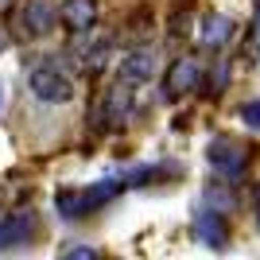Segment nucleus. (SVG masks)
Wrapping results in <instances>:
<instances>
[{"label": "nucleus", "instance_id": "1", "mask_svg": "<svg viewBox=\"0 0 260 260\" xmlns=\"http://www.w3.org/2000/svg\"><path fill=\"white\" fill-rule=\"evenodd\" d=\"M27 89H31L39 101H47V105H66V101L74 98V78L66 74L54 58H43V62L31 66V74H27Z\"/></svg>", "mask_w": 260, "mask_h": 260}, {"label": "nucleus", "instance_id": "2", "mask_svg": "<svg viewBox=\"0 0 260 260\" xmlns=\"http://www.w3.org/2000/svg\"><path fill=\"white\" fill-rule=\"evenodd\" d=\"M249 159H252V148L245 140H237V136H214L206 144V163L225 183H237L245 175V167H249Z\"/></svg>", "mask_w": 260, "mask_h": 260}, {"label": "nucleus", "instance_id": "3", "mask_svg": "<svg viewBox=\"0 0 260 260\" xmlns=\"http://www.w3.org/2000/svg\"><path fill=\"white\" fill-rule=\"evenodd\" d=\"M58 23V4L54 0H23L16 8V27H20V39H47Z\"/></svg>", "mask_w": 260, "mask_h": 260}, {"label": "nucleus", "instance_id": "4", "mask_svg": "<svg viewBox=\"0 0 260 260\" xmlns=\"http://www.w3.org/2000/svg\"><path fill=\"white\" fill-rule=\"evenodd\" d=\"M132 101H136V89H132V82L117 78V82L105 89L101 105H98V120L105 124V128H117V124H124V120H128V113H132Z\"/></svg>", "mask_w": 260, "mask_h": 260}, {"label": "nucleus", "instance_id": "5", "mask_svg": "<svg viewBox=\"0 0 260 260\" xmlns=\"http://www.w3.org/2000/svg\"><path fill=\"white\" fill-rule=\"evenodd\" d=\"M198 82H202V62H198L194 54H183V58H175L171 70L163 74V98L179 101L183 93L198 89Z\"/></svg>", "mask_w": 260, "mask_h": 260}, {"label": "nucleus", "instance_id": "6", "mask_svg": "<svg viewBox=\"0 0 260 260\" xmlns=\"http://www.w3.org/2000/svg\"><path fill=\"white\" fill-rule=\"evenodd\" d=\"M39 233V217L31 210H16V214L0 217V252H16Z\"/></svg>", "mask_w": 260, "mask_h": 260}, {"label": "nucleus", "instance_id": "7", "mask_svg": "<svg viewBox=\"0 0 260 260\" xmlns=\"http://www.w3.org/2000/svg\"><path fill=\"white\" fill-rule=\"evenodd\" d=\"M194 241H198V245H206V249L221 252L229 245V221H225V214L202 202V206L194 210Z\"/></svg>", "mask_w": 260, "mask_h": 260}, {"label": "nucleus", "instance_id": "8", "mask_svg": "<svg viewBox=\"0 0 260 260\" xmlns=\"http://www.w3.org/2000/svg\"><path fill=\"white\" fill-rule=\"evenodd\" d=\"M58 20H62L66 31L86 35V31H93L98 4H93V0H62V4H58Z\"/></svg>", "mask_w": 260, "mask_h": 260}, {"label": "nucleus", "instance_id": "9", "mask_svg": "<svg viewBox=\"0 0 260 260\" xmlns=\"http://www.w3.org/2000/svg\"><path fill=\"white\" fill-rule=\"evenodd\" d=\"M155 51L152 47H132L124 58H120V74L117 78H124V82H152V74H155Z\"/></svg>", "mask_w": 260, "mask_h": 260}, {"label": "nucleus", "instance_id": "10", "mask_svg": "<svg viewBox=\"0 0 260 260\" xmlns=\"http://www.w3.org/2000/svg\"><path fill=\"white\" fill-rule=\"evenodd\" d=\"M233 31H237V27H233L229 16H210V20L202 23V43H206L210 51H221V47L233 39Z\"/></svg>", "mask_w": 260, "mask_h": 260}, {"label": "nucleus", "instance_id": "11", "mask_svg": "<svg viewBox=\"0 0 260 260\" xmlns=\"http://www.w3.org/2000/svg\"><path fill=\"white\" fill-rule=\"evenodd\" d=\"M229 86V58H214L210 66V93H221Z\"/></svg>", "mask_w": 260, "mask_h": 260}, {"label": "nucleus", "instance_id": "12", "mask_svg": "<svg viewBox=\"0 0 260 260\" xmlns=\"http://www.w3.org/2000/svg\"><path fill=\"white\" fill-rule=\"evenodd\" d=\"M241 120H245L249 128L260 132V98H252V101H245V105H241Z\"/></svg>", "mask_w": 260, "mask_h": 260}, {"label": "nucleus", "instance_id": "13", "mask_svg": "<svg viewBox=\"0 0 260 260\" xmlns=\"http://www.w3.org/2000/svg\"><path fill=\"white\" fill-rule=\"evenodd\" d=\"M62 260H101V256L89 249V245H78V249H66V252H62Z\"/></svg>", "mask_w": 260, "mask_h": 260}, {"label": "nucleus", "instance_id": "14", "mask_svg": "<svg viewBox=\"0 0 260 260\" xmlns=\"http://www.w3.org/2000/svg\"><path fill=\"white\" fill-rule=\"evenodd\" d=\"M249 43L252 51L260 54V0H256V12H252V27H249Z\"/></svg>", "mask_w": 260, "mask_h": 260}, {"label": "nucleus", "instance_id": "15", "mask_svg": "<svg viewBox=\"0 0 260 260\" xmlns=\"http://www.w3.org/2000/svg\"><path fill=\"white\" fill-rule=\"evenodd\" d=\"M252 214H256V225H260V183L252 186Z\"/></svg>", "mask_w": 260, "mask_h": 260}, {"label": "nucleus", "instance_id": "16", "mask_svg": "<svg viewBox=\"0 0 260 260\" xmlns=\"http://www.w3.org/2000/svg\"><path fill=\"white\" fill-rule=\"evenodd\" d=\"M8 47H12V35H8V27H4V23H0V54L8 51Z\"/></svg>", "mask_w": 260, "mask_h": 260}, {"label": "nucleus", "instance_id": "17", "mask_svg": "<svg viewBox=\"0 0 260 260\" xmlns=\"http://www.w3.org/2000/svg\"><path fill=\"white\" fill-rule=\"evenodd\" d=\"M12 4H16V0H0V12H8V8H12Z\"/></svg>", "mask_w": 260, "mask_h": 260}, {"label": "nucleus", "instance_id": "18", "mask_svg": "<svg viewBox=\"0 0 260 260\" xmlns=\"http://www.w3.org/2000/svg\"><path fill=\"white\" fill-rule=\"evenodd\" d=\"M0 109H4V86H0Z\"/></svg>", "mask_w": 260, "mask_h": 260}]
</instances>
